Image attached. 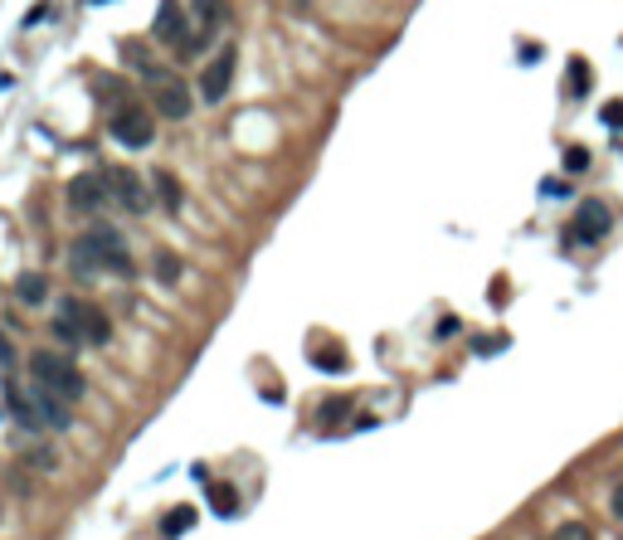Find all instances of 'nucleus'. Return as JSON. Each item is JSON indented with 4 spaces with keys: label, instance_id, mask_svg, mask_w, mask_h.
Wrapping results in <instances>:
<instances>
[{
    "label": "nucleus",
    "instance_id": "nucleus-1",
    "mask_svg": "<svg viewBox=\"0 0 623 540\" xmlns=\"http://www.w3.org/2000/svg\"><path fill=\"white\" fill-rule=\"evenodd\" d=\"M74 273L83 278V283H93V278L102 273H132V254H127V238H122L112 224H93V230H83L74 238Z\"/></svg>",
    "mask_w": 623,
    "mask_h": 540
},
{
    "label": "nucleus",
    "instance_id": "nucleus-2",
    "mask_svg": "<svg viewBox=\"0 0 623 540\" xmlns=\"http://www.w3.org/2000/svg\"><path fill=\"white\" fill-rule=\"evenodd\" d=\"M49 331L69 351L74 346H108L112 341V321L93 302H83V297H59V317L49 321Z\"/></svg>",
    "mask_w": 623,
    "mask_h": 540
},
{
    "label": "nucleus",
    "instance_id": "nucleus-3",
    "mask_svg": "<svg viewBox=\"0 0 623 540\" xmlns=\"http://www.w3.org/2000/svg\"><path fill=\"white\" fill-rule=\"evenodd\" d=\"M151 35H156V44L175 49V59H200L205 44H210V39L190 25V10L175 5V0H161V10H156V20H151Z\"/></svg>",
    "mask_w": 623,
    "mask_h": 540
},
{
    "label": "nucleus",
    "instance_id": "nucleus-4",
    "mask_svg": "<svg viewBox=\"0 0 623 540\" xmlns=\"http://www.w3.org/2000/svg\"><path fill=\"white\" fill-rule=\"evenodd\" d=\"M29 375H35V385L64 394L69 404H78L83 390H88V380H83V370L74 366V356H59V351H35V356H29Z\"/></svg>",
    "mask_w": 623,
    "mask_h": 540
},
{
    "label": "nucleus",
    "instance_id": "nucleus-5",
    "mask_svg": "<svg viewBox=\"0 0 623 540\" xmlns=\"http://www.w3.org/2000/svg\"><path fill=\"white\" fill-rule=\"evenodd\" d=\"M108 132H112V141L142 151V147H151V137H156V112L147 102L127 98V102H117V108H108Z\"/></svg>",
    "mask_w": 623,
    "mask_h": 540
},
{
    "label": "nucleus",
    "instance_id": "nucleus-6",
    "mask_svg": "<svg viewBox=\"0 0 623 540\" xmlns=\"http://www.w3.org/2000/svg\"><path fill=\"white\" fill-rule=\"evenodd\" d=\"M108 190H112V205H122V210L127 214H147L151 205H156V190L147 181H142L137 171H132V165H108Z\"/></svg>",
    "mask_w": 623,
    "mask_h": 540
},
{
    "label": "nucleus",
    "instance_id": "nucleus-7",
    "mask_svg": "<svg viewBox=\"0 0 623 540\" xmlns=\"http://www.w3.org/2000/svg\"><path fill=\"white\" fill-rule=\"evenodd\" d=\"M609 224H614V210H609L604 200H579L575 220L565 224V238L575 248H589V244H599V238L609 234Z\"/></svg>",
    "mask_w": 623,
    "mask_h": 540
},
{
    "label": "nucleus",
    "instance_id": "nucleus-8",
    "mask_svg": "<svg viewBox=\"0 0 623 540\" xmlns=\"http://www.w3.org/2000/svg\"><path fill=\"white\" fill-rule=\"evenodd\" d=\"M234 69H239V49L234 44H224L220 54L205 64V74H200V102H224L230 98V88H234Z\"/></svg>",
    "mask_w": 623,
    "mask_h": 540
},
{
    "label": "nucleus",
    "instance_id": "nucleus-9",
    "mask_svg": "<svg viewBox=\"0 0 623 540\" xmlns=\"http://www.w3.org/2000/svg\"><path fill=\"white\" fill-rule=\"evenodd\" d=\"M64 195H69V210L74 214H98L102 205H112V190H108V175L102 171H78Z\"/></svg>",
    "mask_w": 623,
    "mask_h": 540
},
{
    "label": "nucleus",
    "instance_id": "nucleus-10",
    "mask_svg": "<svg viewBox=\"0 0 623 540\" xmlns=\"http://www.w3.org/2000/svg\"><path fill=\"white\" fill-rule=\"evenodd\" d=\"M151 112L156 117H166V122H185L190 117V108H195V98H190V88H185L181 78H161V83H151Z\"/></svg>",
    "mask_w": 623,
    "mask_h": 540
},
{
    "label": "nucleus",
    "instance_id": "nucleus-11",
    "mask_svg": "<svg viewBox=\"0 0 623 540\" xmlns=\"http://www.w3.org/2000/svg\"><path fill=\"white\" fill-rule=\"evenodd\" d=\"M29 404H35V414H39V423L44 429H54V433H64L69 423H74V414H69V399L64 394H54V390H44V385H29Z\"/></svg>",
    "mask_w": 623,
    "mask_h": 540
},
{
    "label": "nucleus",
    "instance_id": "nucleus-12",
    "mask_svg": "<svg viewBox=\"0 0 623 540\" xmlns=\"http://www.w3.org/2000/svg\"><path fill=\"white\" fill-rule=\"evenodd\" d=\"M122 64H127L132 74L147 83V88H151V83H161V78H171V74H175V69H171V64H161V59H156L147 44H122Z\"/></svg>",
    "mask_w": 623,
    "mask_h": 540
},
{
    "label": "nucleus",
    "instance_id": "nucleus-13",
    "mask_svg": "<svg viewBox=\"0 0 623 540\" xmlns=\"http://www.w3.org/2000/svg\"><path fill=\"white\" fill-rule=\"evenodd\" d=\"M190 20L205 39H214L224 25H230V0H195L190 5Z\"/></svg>",
    "mask_w": 623,
    "mask_h": 540
},
{
    "label": "nucleus",
    "instance_id": "nucleus-14",
    "mask_svg": "<svg viewBox=\"0 0 623 540\" xmlns=\"http://www.w3.org/2000/svg\"><path fill=\"white\" fill-rule=\"evenodd\" d=\"M151 190H156V200H161L171 214L181 210V181H175L171 171H156V175H151Z\"/></svg>",
    "mask_w": 623,
    "mask_h": 540
},
{
    "label": "nucleus",
    "instance_id": "nucleus-15",
    "mask_svg": "<svg viewBox=\"0 0 623 540\" xmlns=\"http://www.w3.org/2000/svg\"><path fill=\"white\" fill-rule=\"evenodd\" d=\"M15 297H20V302H25V307H39V302H44V297H49V283H44V278H39V273H25V278H20V283H15Z\"/></svg>",
    "mask_w": 623,
    "mask_h": 540
},
{
    "label": "nucleus",
    "instance_id": "nucleus-16",
    "mask_svg": "<svg viewBox=\"0 0 623 540\" xmlns=\"http://www.w3.org/2000/svg\"><path fill=\"white\" fill-rule=\"evenodd\" d=\"M93 88H98V102H102V108H117V102L132 98V93L122 88V78H112V74H98V83H93Z\"/></svg>",
    "mask_w": 623,
    "mask_h": 540
},
{
    "label": "nucleus",
    "instance_id": "nucleus-17",
    "mask_svg": "<svg viewBox=\"0 0 623 540\" xmlns=\"http://www.w3.org/2000/svg\"><path fill=\"white\" fill-rule=\"evenodd\" d=\"M346 414H351V394H341V399H327L317 409V423H321V429H331V423H341Z\"/></svg>",
    "mask_w": 623,
    "mask_h": 540
},
{
    "label": "nucleus",
    "instance_id": "nucleus-18",
    "mask_svg": "<svg viewBox=\"0 0 623 540\" xmlns=\"http://www.w3.org/2000/svg\"><path fill=\"white\" fill-rule=\"evenodd\" d=\"M210 502H214V512H220V516H234L239 512V496H234L230 482H210Z\"/></svg>",
    "mask_w": 623,
    "mask_h": 540
},
{
    "label": "nucleus",
    "instance_id": "nucleus-19",
    "mask_svg": "<svg viewBox=\"0 0 623 540\" xmlns=\"http://www.w3.org/2000/svg\"><path fill=\"white\" fill-rule=\"evenodd\" d=\"M190 521H195L190 506H175V512L161 521V531H166V536H185V531H190Z\"/></svg>",
    "mask_w": 623,
    "mask_h": 540
},
{
    "label": "nucleus",
    "instance_id": "nucleus-20",
    "mask_svg": "<svg viewBox=\"0 0 623 540\" xmlns=\"http://www.w3.org/2000/svg\"><path fill=\"white\" fill-rule=\"evenodd\" d=\"M156 278H161V283L171 287L175 278H181V258H175V254H166V248H161V254H156Z\"/></svg>",
    "mask_w": 623,
    "mask_h": 540
},
{
    "label": "nucleus",
    "instance_id": "nucleus-21",
    "mask_svg": "<svg viewBox=\"0 0 623 540\" xmlns=\"http://www.w3.org/2000/svg\"><path fill=\"white\" fill-rule=\"evenodd\" d=\"M589 93V69H585V59H575L570 64V98H585Z\"/></svg>",
    "mask_w": 623,
    "mask_h": 540
},
{
    "label": "nucleus",
    "instance_id": "nucleus-22",
    "mask_svg": "<svg viewBox=\"0 0 623 540\" xmlns=\"http://www.w3.org/2000/svg\"><path fill=\"white\" fill-rule=\"evenodd\" d=\"M550 540H595V531H589L585 521H565V526H555V536Z\"/></svg>",
    "mask_w": 623,
    "mask_h": 540
},
{
    "label": "nucleus",
    "instance_id": "nucleus-23",
    "mask_svg": "<svg viewBox=\"0 0 623 540\" xmlns=\"http://www.w3.org/2000/svg\"><path fill=\"white\" fill-rule=\"evenodd\" d=\"M565 171H570V175L589 171V151H585V147H570V151H565Z\"/></svg>",
    "mask_w": 623,
    "mask_h": 540
},
{
    "label": "nucleus",
    "instance_id": "nucleus-24",
    "mask_svg": "<svg viewBox=\"0 0 623 540\" xmlns=\"http://www.w3.org/2000/svg\"><path fill=\"white\" fill-rule=\"evenodd\" d=\"M604 122L614 132H623V98H614V102H604Z\"/></svg>",
    "mask_w": 623,
    "mask_h": 540
},
{
    "label": "nucleus",
    "instance_id": "nucleus-25",
    "mask_svg": "<svg viewBox=\"0 0 623 540\" xmlns=\"http://www.w3.org/2000/svg\"><path fill=\"white\" fill-rule=\"evenodd\" d=\"M29 463H35V467H54V453H44V448H35V453H29Z\"/></svg>",
    "mask_w": 623,
    "mask_h": 540
},
{
    "label": "nucleus",
    "instance_id": "nucleus-26",
    "mask_svg": "<svg viewBox=\"0 0 623 540\" xmlns=\"http://www.w3.org/2000/svg\"><path fill=\"white\" fill-rule=\"evenodd\" d=\"M609 506H614V516H619V521H623V482L614 487V502H609Z\"/></svg>",
    "mask_w": 623,
    "mask_h": 540
},
{
    "label": "nucleus",
    "instance_id": "nucleus-27",
    "mask_svg": "<svg viewBox=\"0 0 623 540\" xmlns=\"http://www.w3.org/2000/svg\"><path fill=\"white\" fill-rule=\"evenodd\" d=\"M93 5H102V0H93Z\"/></svg>",
    "mask_w": 623,
    "mask_h": 540
}]
</instances>
